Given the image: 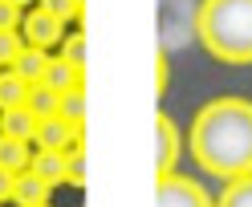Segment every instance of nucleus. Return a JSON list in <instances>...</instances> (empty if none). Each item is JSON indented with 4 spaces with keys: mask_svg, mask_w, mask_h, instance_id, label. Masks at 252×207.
Returning a JSON list of instances; mask_svg holds the SVG:
<instances>
[{
    "mask_svg": "<svg viewBox=\"0 0 252 207\" xmlns=\"http://www.w3.org/2000/svg\"><path fill=\"white\" fill-rule=\"evenodd\" d=\"M163 89H167V53L159 49L155 53V93L163 98Z\"/></svg>",
    "mask_w": 252,
    "mask_h": 207,
    "instance_id": "5701e85b",
    "label": "nucleus"
},
{
    "mask_svg": "<svg viewBox=\"0 0 252 207\" xmlns=\"http://www.w3.org/2000/svg\"><path fill=\"white\" fill-rule=\"evenodd\" d=\"M191 158L216 179L252 175V102L216 98L191 122Z\"/></svg>",
    "mask_w": 252,
    "mask_h": 207,
    "instance_id": "f257e3e1",
    "label": "nucleus"
},
{
    "mask_svg": "<svg viewBox=\"0 0 252 207\" xmlns=\"http://www.w3.org/2000/svg\"><path fill=\"white\" fill-rule=\"evenodd\" d=\"M21 25H25V12L8 0H0V33H21Z\"/></svg>",
    "mask_w": 252,
    "mask_h": 207,
    "instance_id": "4be33fe9",
    "label": "nucleus"
},
{
    "mask_svg": "<svg viewBox=\"0 0 252 207\" xmlns=\"http://www.w3.org/2000/svg\"><path fill=\"white\" fill-rule=\"evenodd\" d=\"M37 8L53 12L61 25H65V21H82V12H86V4H82V0H37Z\"/></svg>",
    "mask_w": 252,
    "mask_h": 207,
    "instance_id": "6ab92c4d",
    "label": "nucleus"
},
{
    "mask_svg": "<svg viewBox=\"0 0 252 207\" xmlns=\"http://www.w3.org/2000/svg\"><path fill=\"white\" fill-rule=\"evenodd\" d=\"M29 171L41 175L49 187L65 183V150H37L33 158H29Z\"/></svg>",
    "mask_w": 252,
    "mask_h": 207,
    "instance_id": "9b49d317",
    "label": "nucleus"
},
{
    "mask_svg": "<svg viewBox=\"0 0 252 207\" xmlns=\"http://www.w3.org/2000/svg\"><path fill=\"white\" fill-rule=\"evenodd\" d=\"M49 183L41 179V175H33V171H21L17 175V183H12V199H17L21 207H33V203H49Z\"/></svg>",
    "mask_w": 252,
    "mask_h": 207,
    "instance_id": "9d476101",
    "label": "nucleus"
},
{
    "mask_svg": "<svg viewBox=\"0 0 252 207\" xmlns=\"http://www.w3.org/2000/svg\"><path fill=\"white\" fill-rule=\"evenodd\" d=\"M49 61H53V57L45 53V49H37V45H25L21 57L12 61V73L25 77V82L33 86V82H45V69H49Z\"/></svg>",
    "mask_w": 252,
    "mask_h": 207,
    "instance_id": "1a4fd4ad",
    "label": "nucleus"
},
{
    "mask_svg": "<svg viewBox=\"0 0 252 207\" xmlns=\"http://www.w3.org/2000/svg\"><path fill=\"white\" fill-rule=\"evenodd\" d=\"M12 183H17V175L0 171V203H4V199H12Z\"/></svg>",
    "mask_w": 252,
    "mask_h": 207,
    "instance_id": "b1692460",
    "label": "nucleus"
},
{
    "mask_svg": "<svg viewBox=\"0 0 252 207\" xmlns=\"http://www.w3.org/2000/svg\"><path fill=\"white\" fill-rule=\"evenodd\" d=\"M65 183L69 187H86V150H82V142L65 150Z\"/></svg>",
    "mask_w": 252,
    "mask_h": 207,
    "instance_id": "aec40b11",
    "label": "nucleus"
},
{
    "mask_svg": "<svg viewBox=\"0 0 252 207\" xmlns=\"http://www.w3.org/2000/svg\"><path fill=\"white\" fill-rule=\"evenodd\" d=\"M61 25L53 12H45V8H33V12H25V25H21V37L25 45H37V49H49V45H61Z\"/></svg>",
    "mask_w": 252,
    "mask_h": 207,
    "instance_id": "423d86ee",
    "label": "nucleus"
},
{
    "mask_svg": "<svg viewBox=\"0 0 252 207\" xmlns=\"http://www.w3.org/2000/svg\"><path fill=\"white\" fill-rule=\"evenodd\" d=\"M33 142H37L41 150H69V147H77V142H82V130H73V126L61 118V114H53V118H37Z\"/></svg>",
    "mask_w": 252,
    "mask_h": 207,
    "instance_id": "0eeeda50",
    "label": "nucleus"
},
{
    "mask_svg": "<svg viewBox=\"0 0 252 207\" xmlns=\"http://www.w3.org/2000/svg\"><path fill=\"white\" fill-rule=\"evenodd\" d=\"M82 4H86V0H82Z\"/></svg>",
    "mask_w": 252,
    "mask_h": 207,
    "instance_id": "bb28decb",
    "label": "nucleus"
},
{
    "mask_svg": "<svg viewBox=\"0 0 252 207\" xmlns=\"http://www.w3.org/2000/svg\"><path fill=\"white\" fill-rule=\"evenodd\" d=\"M195 37L216 61L248 65L252 61V0H199Z\"/></svg>",
    "mask_w": 252,
    "mask_h": 207,
    "instance_id": "f03ea898",
    "label": "nucleus"
},
{
    "mask_svg": "<svg viewBox=\"0 0 252 207\" xmlns=\"http://www.w3.org/2000/svg\"><path fill=\"white\" fill-rule=\"evenodd\" d=\"M29 142H17V138H4L0 134V171H8V175H21L29 171Z\"/></svg>",
    "mask_w": 252,
    "mask_h": 207,
    "instance_id": "4468645a",
    "label": "nucleus"
},
{
    "mask_svg": "<svg viewBox=\"0 0 252 207\" xmlns=\"http://www.w3.org/2000/svg\"><path fill=\"white\" fill-rule=\"evenodd\" d=\"M8 4H17V8H29V4H37V0H8Z\"/></svg>",
    "mask_w": 252,
    "mask_h": 207,
    "instance_id": "393cba45",
    "label": "nucleus"
},
{
    "mask_svg": "<svg viewBox=\"0 0 252 207\" xmlns=\"http://www.w3.org/2000/svg\"><path fill=\"white\" fill-rule=\"evenodd\" d=\"M29 102V82L12 69H0V110H17Z\"/></svg>",
    "mask_w": 252,
    "mask_h": 207,
    "instance_id": "2eb2a0df",
    "label": "nucleus"
},
{
    "mask_svg": "<svg viewBox=\"0 0 252 207\" xmlns=\"http://www.w3.org/2000/svg\"><path fill=\"white\" fill-rule=\"evenodd\" d=\"M216 207H252V175L228 179L224 183V195L216 199Z\"/></svg>",
    "mask_w": 252,
    "mask_h": 207,
    "instance_id": "dca6fc26",
    "label": "nucleus"
},
{
    "mask_svg": "<svg viewBox=\"0 0 252 207\" xmlns=\"http://www.w3.org/2000/svg\"><path fill=\"white\" fill-rule=\"evenodd\" d=\"M61 118H65L73 130H82V122H86V86L61 93Z\"/></svg>",
    "mask_w": 252,
    "mask_h": 207,
    "instance_id": "f3484780",
    "label": "nucleus"
},
{
    "mask_svg": "<svg viewBox=\"0 0 252 207\" xmlns=\"http://www.w3.org/2000/svg\"><path fill=\"white\" fill-rule=\"evenodd\" d=\"M61 61L86 73V37H82V33H69V37H61Z\"/></svg>",
    "mask_w": 252,
    "mask_h": 207,
    "instance_id": "a211bd4d",
    "label": "nucleus"
},
{
    "mask_svg": "<svg viewBox=\"0 0 252 207\" xmlns=\"http://www.w3.org/2000/svg\"><path fill=\"white\" fill-rule=\"evenodd\" d=\"M0 134H4V138H17V142H33V134H37V114H33L29 106L0 110Z\"/></svg>",
    "mask_w": 252,
    "mask_h": 207,
    "instance_id": "6e6552de",
    "label": "nucleus"
},
{
    "mask_svg": "<svg viewBox=\"0 0 252 207\" xmlns=\"http://www.w3.org/2000/svg\"><path fill=\"white\" fill-rule=\"evenodd\" d=\"M33 207H49V203H33Z\"/></svg>",
    "mask_w": 252,
    "mask_h": 207,
    "instance_id": "a878e982",
    "label": "nucleus"
},
{
    "mask_svg": "<svg viewBox=\"0 0 252 207\" xmlns=\"http://www.w3.org/2000/svg\"><path fill=\"white\" fill-rule=\"evenodd\" d=\"M45 86H53L57 93H65V89H82V86H86V73H82V69H73V65H65L61 57H53V61H49V69H45Z\"/></svg>",
    "mask_w": 252,
    "mask_h": 207,
    "instance_id": "f8f14e48",
    "label": "nucleus"
},
{
    "mask_svg": "<svg viewBox=\"0 0 252 207\" xmlns=\"http://www.w3.org/2000/svg\"><path fill=\"white\" fill-rule=\"evenodd\" d=\"M155 207H216L212 195L187 175H155Z\"/></svg>",
    "mask_w": 252,
    "mask_h": 207,
    "instance_id": "7ed1b4c3",
    "label": "nucleus"
},
{
    "mask_svg": "<svg viewBox=\"0 0 252 207\" xmlns=\"http://www.w3.org/2000/svg\"><path fill=\"white\" fill-rule=\"evenodd\" d=\"M179 130L167 114H155V175H171L179 158Z\"/></svg>",
    "mask_w": 252,
    "mask_h": 207,
    "instance_id": "39448f33",
    "label": "nucleus"
},
{
    "mask_svg": "<svg viewBox=\"0 0 252 207\" xmlns=\"http://www.w3.org/2000/svg\"><path fill=\"white\" fill-rule=\"evenodd\" d=\"M195 0H159V41L163 49H175L195 33Z\"/></svg>",
    "mask_w": 252,
    "mask_h": 207,
    "instance_id": "20e7f679",
    "label": "nucleus"
},
{
    "mask_svg": "<svg viewBox=\"0 0 252 207\" xmlns=\"http://www.w3.org/2000/svg\"><path fill=\"white\" fill-rule=\"evenodd\" d=\"M25 37L21 33H0V69H12V61L21 57Z\"/></svg>",
    "mask_w": 252,
    "mask_h": 207,
    "instance_id": "412c9836",
    "label": "nucleus"
},
{
    "mask_svg": "<svg viewBox=\"0 0 252 207\" xmlns=\"http://www.w3.org/2000/svg\"><path fill=\"white\" fill-rule=\"evenodd\" d=\"M25 106L33 110L37 118H53V114H61V93L53 86H45V82H33V86H29V102Z\"/></svg>",
    "mask_w": 252,
    "mask_h": 207,
    "instance_id": "ddd939ff",
    "label": "nucleus"
}]
</instances>
